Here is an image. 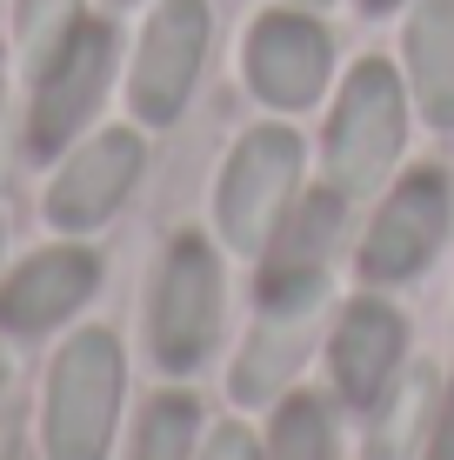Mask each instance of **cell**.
Masks as SVG:
<instances>
[{
	"label": "cell",
	"instance_id": "cell-1",
	"mask_svg": "<svg viewBox=\"0 0 454 460\" xmlns=\"http://www.w3.org/2000/svg\"><path fill=\"white\" fill-rule=\"evenodd\" d=\"M327 187L341 194H374L395 173L401 147H408V93H401L387 60H361L341 81V101L327 114Z\"/></svg>",
	"mask_w": 454,
	"mask_h": 460
},
{
	"label": "cell",
	"instance_id": "cell-2",
	"mask_svg": "<svg viewBox=\"0 0 454 460\" xmlns=\"http://www.w3.org/2000/svg\"><path fill=\"white\" fill-rule=\"evenodd\" d=\"M294 194H301V134L294 127H254L234 140L221 187H214V227L234 253L261 261L274 227L288 220Z\"/></svg>",
	"mask_w": 454,
	"mask_h": 460
},
{
	"label": "cell",
	"instance_id": "cell-3",
	"mask_svg": "<svg viewBox=\"0 0 454 460\" xmlns=\"http://www.w3.org/2000/svg\"><path fill=\"white\" fill-rule=\"evenodd\" d=\"M120 414V341L87 327L60 347L47 380V454L54 460H107Z\"/></svg>",
	"mask_w": 454,
	"mask_h": 460
},
{
	"label": "cell",
	"instance_id": "cell-4",
	"mask_svg": "<svg viewBox=\"0 0 454 460\" xmlns=\"http://www.w3.org/2000/svg\"><path fill=\"white\" fill-rule=\"evenodd\" d=\"M107 81H114V27L81 21L54 54L34 67V107H27V154L54 161L60 147H74V134L93 120Z\"/></svg>",
	"mask_w": 454,
	"mask_h": 460
},
{
	"label": "cell",
	"instance_id": "cell-5",
	"mask_svg": "<svg viewBox=\"0 0 454 460\" xmlns=\"http://www.w3.org/2000/svg\"><path fill=\"white\" fill-rule=\"evenodd\" d=\"M221 341V261L200 234H181L154 288V360L167 374H194Z\"/></svg>",
	"mask_w": 454,
	"mask_h": 460
},
{
	"label": "cell",
	"instance_id": "cell-6",
	"mask_svg": "<svg viewBox=\"0 0 454 460\" xmlns=\"http://www.w3.org/2000/svg\"><path fill=\"white\" fill-rule=\"evenodd\" d=\"M208 0H161L140 27V54H134V74H128V101H134V120L147 127H167L181 120L187 93L200 81V60H208Z\"/></svg>",
	"mask_w": 454,
	"mask_h": 460
},
{
	"label": "cell",
	"instance_id": "cell-7",
	"mask_svg": "<svg viewBox=\"0 0 454 460\" xmlns=\"http://www.w3.org/2000/svg\"><path fill=\"white\" fill-rule=\"evenodd\" d=\"M448 173L441 167H414L408 181H395V194L381 200V214L361 234V280H414L421 267L441 253L448 241Z\"/></svg>",
	"mask_w": 454,
	"mask_h": 460
},
{
	"label": "cell",
	"instance_id": "cell-8",
	"mask_svg": "<svg viewBox=\"0 0 454 460\" xmlns=\"http://www.w3.org/2000/svg\"><path fill=\"white\" fill-rule=\"evenodd\" d=\"M327 74H334V40L307 7H280L261 13L247 34V87L280 114H301L321 101Z\"/></svg>",
	"mask_w": 454,
	"mask_h": 460
},
{
	"label": "cell",
	"instance_id": "cell-9",
	"mask_svg": "<svg viewBox=\"0 0 454 460\" xmlns=\"http://www.w3.org/2000/svg\"><path fill=\"white\" fill-rule=\"evenodd\" d=\"M140 167H147V147H140V134H128V127H107V134H93L87 147H74V161L54 173V187H47V220H54L60 234L101 227V220L134 194Z\"/></svg>",
	"mask_w": 454,
	"mask_h": 460
},
{
	"label": "cell",
	"instance_id": "cell-10",
	"mask_svg": "<svg viewBox=\"0 0 454 460\" xmlns=\"http://www.w3.org/2000/svg\"><path fill=\"white\" fill-rule=\"evenodd\" d=\"M101 288V261L87 247H40L0 280V327L7 334H47Z\"/></svg>",
	"mask_w": 454,
	"mask_h": 460
},
{
	"label": "cell",
	"instance_id": "cell-11",
	"mask_svg": "<svg viewBox=\"0 0 454 460\" xmlns=\"http://www.w3.org/2000/svg\"><path fill=\"white\" fill-rule=\"evenodd\" d=\"M341 208H348L341 187H321V194H307V200L288 208V220L274 227L268 253H261V300L321 294L327 253H334V234H341Z\"/></svg>",
	"mask_w": 454,
	"mask_h": 460
},
{
	"label": "cell",
	"instance_id": "cell-12",
	"mask_svg": "<svg viewBox=\"0 0 454 460\" xmlns=\"http://www.w3.org/2000/svg\"><path fill=\"white\" fill-rule=\"evenodd\" d=\"M401 347H408V321H401L387 300L354 294L348 307H341V321H334V387H341V401H354V407L381 401V394L395 387Z\"/></svg>",
	"mask_w": 454,
	"mask_h": 460
},
{
	"label": "cell",
	"instance_id": "cell-13",
	"mask_svg": "<svg viewBox=\"0 0 454 460\" xmlns=\"http://www.w3.org/2000/svg\"><path fill=\"white\" fill-rule=\"evenodd\" d=\"M315 307L321 294H280V300H261V321L254 334H247L241 360H234V401L241 407H261L280 394V380L307 360V347H315Z\"/></svg>",
	"mask_w": 454,
	"mask_h": 460
},
{
	"label": "cell",
	"instance_id": "cell-14",
	"mask_svg": "<svg viewBox=\"0 0 454 460\" xmlns=\"http://www.w3.org/2000/svg\"><path fill=\"white\" fill-rule=\"evenodd\" d=\"M408 87L428 127H454V0H421L408 13Z\"/></svg>",
	"mask_w": 454,
	"mask_h": 460
},
{
	"label": "cell",
	"instance_id": "cell-15",
	"mask_svg": "<svg viewBox=\"0 0 454 460\" xmlns=\"http://www.w3.org/2000/svg\"><path fill=\"white\" fill-rule=\"evenodd\" d=\"M434 414H441V380H434V367H414L408 380H401V394L374 414L368 460H408L414 440L434 427Z\"/></svg>",
	"mask_w": 454,
	"mask_h": 460
},
{
	"label": "cell",
	"instance_id": "cell-16",
	"mask_svg": "<svg viewBox=\"0 0 454 460\" xmlns=\"http://www.w3.org/2000/svg\"><path fill=\"white\" fill-rule=\"evenodd\" d=\"M194 434H200V407L187 401V394H161V401L140 414L134 460H187L194 454Z\"/></svg>",
	"mask_w": 454,
	"mask_h": 460
},
{
	"label": "cell",
	"instance_id": "cell-17",
	"mask_svg": "<svg viewBox=\"0 0 454 460\" xmlns=\"http://www.w3.org/2000/svg\"><path fill=\"white\" fill-rule=\"evenodd\" d=\"M334 434H327V407L315 394H294L288 407L274 414V434H268V454L261 460H327Z\"/></svg>",
	"mask_w": 454,
	"mask_h": 460
},
{
	"label": "cell",
	"instance_id": "cell-18",
	"mask_svg": "<svg viewBox=\"0 0 454 460\" xmlns=\"http://www.w3.org/2000/svg\"><path fill=\"white\" fill-rule=\"evenodd\" d=\"M74 27H81V0H13V34H21L27 67H40Z\"/></svg>",
	"mask_w": 454,
	"mask_h": 460
},
{
	"label": "cell",
	"instance_id": "cell-19",
	"mask_svg": "<svg viewBox=\"0 0 454 460\" xmlns=\"http://www.w3.org/2000/svg\"><path fill=\"white\" fill-rule=\"evenodd\" d=\"M428 460H454V387L441 394V414L428 427Z\"/></svg>",
	"mask_w": 454,
	"mask_h": 460
},
{
	"label": "cell",
	"instance_id": "cell-20",
	"mask_svg": "<svg viewBox=\"0 0 454 460\" xmlns=\"http://www.w3.org/2000/svg\"><path fill=\"white\" fill-rule=\"evenodd\" d=\"M200 460H261V454H254V440H247L241 427H221V434L208 440V454H200Z\"/></svg>",
	"mask_w": 454,
	"mask_h": 460
},
{
	"label": "cell",
	"instance_id": "cell-21",
	"mask_svg": "<svg viewBox=\"0 0 454 460\" xmlns=\"http://www.w3.org/2000/svg\"><path fill=\"white\" fill-rule=\"evenodd\" d=\"M0 460H21V414L0 407Z\"/></svg>",
	"mask_w": 454,
	"mask_h": 460
},
{
	"label": "cell",
	"instance_id": "cell-22",
	"mask_svg": "<svg viewBox=\"0 0 454 460\" xmlns=\"http://www.w3.org/2000/svg\"><path fill=\"white\" fill-rule=\"evenodd\" d=\"M361 7H368V13H395L401 0H361Z\"/></svg>",
	"mask_w": 454,
	"mask_h": 460
},
{
	"label": "cell",
	"instance_id": "cell-23",
	"mask_svg": "<svg viewBox=\"0 0 454 460\" xmlns=\"http://www.w3.org/2000/svg\"><path fill=\"white\" fill-rule=\"evenodd\" d=\"M0 127H7V74H0Z\"/></svg>",
	"mask_w": 454,
	"mask_h": 460
},
{
	"label": "cell",
	"instance_id": "cell-24",
	"mask_svg": "<svg viewBox=\"0 0 454 460\" xmlns=\"http://www.w3.org/2000/svg\"><path fill=\"white\" fill-rule=\"evenodd\" d=\"M288 7H307V13H315V7H327V0H288Z\"/></svg>",
	"mask_w": 454,
	"mask_h": 460
}]
</instances>
